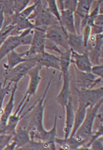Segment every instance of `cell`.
<instances>
[{"label":"cell","mask_w":103,"mask_h":150,"mask_svg":"<svg viewBox=\"0 0 103 150\" xmlns=\"http://www.w3.org/2000/svg\"><path fill=\"white\" fill-rule=\"evenodd\" d=\"M55 142L60 144L61 148L64 149H80L81 146H84L86 142L84 141H80L73 136V137H70L64 139L56 138Z\"/></svg>","instance_id":"obj_15"},{"label":"cell","mask_w":103,"mask_h":150,"mask_svg":"<svg viewBox=\"0 0 103 150\" xmlns=\"http://www.w3.org/2000/svg\"><path fill=\"white\" fill-rule=\"evenodd\" d=\"M24 56H25V53H24L19 54L15 52L14 51H12V52L8 54V64L5 66L6 70V71L11 70L13 67H15L16 66H18V64L20 63L26 62L28 59H28H23V57Z\"/></svg>","instance_id":"obj_18"},{"label":"cell","mask_w":103,"mask_h":150,"mask_svg":"<svg viewBox=\"0 0 103 150\" xmlns=\"http://www.w3.org/2000/svg\"><path fill=\"white\" fill-rule=\"evenodd\" d=\"M71 56L72 53L71 49L66 50V52L65 53H61V57L60 59L61 68L60 71L62 73V74L68 71V67H69L70 66Z\"/></svg>","instance_id":"obj_22"},{"label":"cell","mask_w":103,"mask_h":150,"mask_svg":"<svg viewBox=\"0 0 103 150\" xmlns=\"http://www.w3.org/2000/svg\"><path fill=\"white\" fill-rule=\"evenodd\" d=\"M102 104V99L94 105H91L87 109L86 115L83 123L78 128L75 133V137L80 141H87V139L90 137L92 134V127L95 117L97 116L99 108Z\"/></svg>","instance_id":"obj_1"},{"label":"cell","mask_w":103,"mask_h":150,"mask_svg":"<svg viewBox=\"0 0 103 150\" xmlns=\"http://www.w3.org/2000/svg\"><path fill=\"white\" fill-rule=\"evenodd\" d=\"M0 31L2 29V26L3 25V22H4L5 20V17H4V10L3 8V3L2 1H0Z\"/></svg>","instance_id":"obj_30"},{"label":"cell","mask_w":103,"mask_h":150,"mask_svg":"<svg viewBox=\"0 0 103 150\" xmlns=\"http://www.w3.org/2000/svg\"><path fill=\"white\" fill-rule=\"evenodd\" d=\"M102 138H97L92 143L90 147L91 149H102Z\"/></svg>","instance_id":"obj_28"},{"label":"cell","mask_w":103,"mask_h":150,"mask_svg":"<svg viewBox=\"0 0 103 150\" xmlns=\"http://www.w3.org/2000/svg\"><path fill=\"white\" fill-rule=\"evenodd\" d=\"M46 38L64 47L66 50H70L68 44V34L62 26L53 25L47 28Z\"/></svg>","instance_id":"obj_5"},{"label":"cell","mask_w":103,"mask_h":150,"mask_svg":"<svg viewBox=\"0 0 103 150\" xmlns=\"http://www.w3.org/2000/svg\"><path fill=\"white\" fill-rule=\"evenodd\" d=\"M37 65L35 57L28 58L26 62L18 64L11 70L6 71L5 83L6 80L10 81V83L14 82L15 83H18L28 73L30 70L35 67Z\"/></svg>","instance_id":"obj_2"},{"label":"cell","mask_w":103,"mask_h":150,"mask_svg":"<svg viewBox=\"0 0 103 150\" xmlns=\"http://www.w3.org/2000/svg\"><path fill=\"white\" fill-rule=\"evenodd\" d=\"M41 68L42 67L40 66L39 65H37L35 67H34L28 71V73L30 76V82L28 91L25 94L27 96L31 98V96L35 94L36 93L39 85L41 80H42V78L39 75V71Z\"/></svg>","instance_id":"obj_10"},{"label":"cell","mask_w":103,"mask_h":150,"mask_svg":"<svg viewBox=\"0 0 103 150\" xmlns=\"http://www.w3.org/2000/svg\"><path fill=\"white\" fill-rule=\"evenodd\" d=\"M48 5H49V7H48V11L51 13V14L54 15L56 18L57 20L59 21L60 26H61V14L60 13L58 9L57 8L56 5V1H54V0H51V1H48Z\"/></svg>","instance_id":"obj_23"},{"label":"cell","mask_w":103,"mask_h":150,"mask_svg":"<svg viewBox=\"0 0 103 150\" xmlns=\"http://www.w3.org/2000/svg\"><path fill=\"white\" fill-rule=\"evenodd\" d=\"M90 31H91V28L90 26L86 25L85 30H84V34H83V42H84V46L87 47V44H88V40L89 39V37L90 35Z\"/></svg>","instance_id":"obj_27"},{"label":"cell","mask_w":103,"mask_h":150,"mask_svg":"<svg viewBox=\"0 0 103 150\" xmlns=\"http://www.w3.org/2000/svg\"><path fill=\"white\" fill-rule=\"evenodd\" d=\"M66 127L64 128L65 132V139H67L71 135V132L73 130L75 114L74 112V107L73 103V99L70 96L68 98V101L66 106Z\"/></svg>","instance_id":"obj_12"},{"label":"cell","mask_w":103,"mask_h":150,"mask_svg":"<svg viewBox=\"0 0 103 150\" xmlns=\"http://www.w3.org/2000/svg\"><path fill=\"white\" fill-rule=\"evenodd\" d=\"M20 45H22L20 35L10 36L6 38L0 47V62L6 55H8V54Z\"/></svg>","instance_id":"obj_8"},{"label":"cell","mask_w":103,"mask_h":150,"mask_svg":"<svg viewBox=\"0 0 103 150\" xmlns=\"http://www.w3.org/2000/svg\"><path fill=\"white\" fill-rule=\"evenodd\" d=\"M68 44L70 49L74 50H80L84 47L83 36L78 35L77 33L68 34Z\"/></svg>","instance_id":"obj_19"},{"label":"cell","mask_w":103,"mask_h":150,"mask_svg":"<svg viewBox=\"0 0 103 150\" xmlns=\"http://www.w3.org/2000/svg\"><path fill=\"white\" fill-rule=\"evenodd\" d=\"M71 50L72 55L73 56L75 59V62L78 69L81 72L91 73L92 64L90 62V59H89L87 51H86L85 53L80 54L74 52L73 50L71 49Z\"/></svg>","instance_id":"obj_9"},{"label":"cell","mask_w":103,"mask_h":150,"mask_svg":"<svg viewBox=\"0 0 103 150\" xmlns=\"http://www.w3.org/2000/svg\"><path fill=\"white\" fill-rule=\"evenodd\" d=\"M30 136L28 131L24 129H20V130L16 132L13 137V141L17 143L16 149H19L20 147L26 144L30 141Z\"/></svg>","instance_id":"obj_20"},{"label":"cell","mask_w":103,"mask_h":150,"mask_svg":"<svg viewBox=\"0 0 103 150\" xmlns=\"http://www.w3.org/2000/svg\"><path fill=\"white\" fill-rule=\"evenodd\" d=\"M102 69L103 67L102 65H101V66H95L92 67L91 73L94 75H97V76H100V78H102Z\"/></svg>","instance_id":"obj_29"},{"label":"cell","mask_w":103,"mask_h":150,"mask_svg":"<svg viewBox=\"0 0 103 150\" xmlns=\"http://www.w3.org/2000/svg\"><path fill=\"white\" fill-rule=\"evenodd\" d=\"M29 2V0H26V1H14L13 6V12L14 13V14L23 11Z\"/></svg>","instance_id":"obj_24"},{"label":"cell","mask_w":103,"mask_h":150,"mask_svg":"<svg viewBox=\"0 0 103 150\" xmlns=\"http://www.w3.org/2000/svg\"><path fill=\"white\" fill-rule=\"evenodd\" d=\"M17 147V143L13 141L11 144H8L7 146H6V148H5V149H16Z\"/></svg>","instance_id":"obj_31"},{"label":"cell","mask_w":103,"mask_h":150,"mask_svg":"<svg viewBox=\"0 0 103 150\" xmlns=\"http://www.w3.org/2000/svg\"><path fill=\"white\" fill-rule=\"evenodd\" d=\"M37 65L40 66L46 67L47 68H54L61 71L60 59L53 54L46 52L38 54L35 56Z\"/></svg>","instance_id":"obj_7"},{"label":"cell","mask_w":103,"mask_h":150,"mask_svg":"<svg viewBox=\"0 0 103 150\" xmlns=\"http://www.w3.org/2000/svg\"><path fill=\"white\" fill-rule=\"evenodd\" d=\"M39 1H38L35 3H34L32 6H31L30 7L27 8L26 9L24 10V11H22L21 12L13 15L12 16L13 21L11 25L16 27V26L18 25V24L28 19L30 16V15L32 14V13L35 11L37 6L38 5V4H39Z\"/></svg>","instance_id":"obj_17"},{"label":"cell","mask_w":103,"mask_h":150,"mask_svg":"<svg viewBox=\"0 0 103 150\" xmlns=\"http://www.w3.org/2000/svg\"><path fill=\"white\" fill-rule=\"evenodd\" d=\"M13 134H10L8 135H0V149H5L11 140Z\"/></svg>","instance_id":"obj_25"},{"label":"cell","mask_w":103,"mask_h":150,"mask_svg":"<svg viewBox=\"0 0 103 150\" xmlns=\"http://www.w3.org/2000/svg\"><path fill=\"white\" fill-rule=\"evenodd\" d=\"M90 106H91L90 105L80 102V105H79L78 111L75 114L74 126L73 130H72V133L71 134V137H73L75 133H76L78 128L80 127L81 124L83 123V122L85 118L87 109Z\"/></svg>","instance_id":"obj_14"},{"label":"cell","mask_w":103,"mask_h":150,"mask_svg":"<svg viewBox=\"0 0 103 150\" xmlns=\"http://www.w3.org/2000/svg\"><path fill=\"white\" fill-rule=\"evenodd\" d=\"M63 7L61 10H69L73 12L75 11L78 5V1H63Z\"/></svg>","instance_id":"obj_26"},{"label":"cell","mask_w":103,"mask_h":150,"mask_svg":"<svg viewBox=\"0 0 103 150\" xmlns=\"http://www.w3.org/2000/svg\"><path fill=\"white\" fill-rule=\"evenodd\" d=\"M80 98V102L94 105L102 99L103 88L101 87L98 89L91 90L88 88H81L78 91Z\"/></svg>","instance_id":"obj_6"},{"label":"cell","mask_w":103,"mask_h":150,"mask_svg":"<svg viewBox=\"0 0 103 150\" xmlns=\"http://www.w3.org/2000/svg\"><path fill=\"white\" fill-rule=\"evenodd\" d=\"M51 81H49L47 84L46 89L44 92L42 98L40 99V100L38 101L37 105H35V108L33 110V118H32V128L33 130L31 132V137H32L35 134H40L45 132L43 127V115H44V101L45 100L47 91L49 90Z\"/></svg>","instance_id":"obj_3"},{"label":"cell","mask_w":103,"mask_h":150,"mask_svg":"<svg viewBox=\"0 0 103 150\" xmlns=\"http://www.w3.org/2000/svg\"><path fill=\"white\" fill-rule=\"evenodd\" d=\"M61 26L68 30L70 33H77L75 31L74 19V12L69 10H61Z\"/></svg>","instance_id":"obj_13"},{"label":"cell","mask_w":103,"mask_h":150,"mask_svg":"<svg viewBox=\"0 0 103 150\" xmlns=\"http://www.w3.org/2000/svg\"><path fill=\"white\" fill-rule=\"evenodd\" d=\"M93 1H89V0H82V1H78V5L75 13L80 15L81 18H84L82 24H83V26L87 23L88 18L89 16V11H90L91 6Z\"/></svg>","instance_id":"obj_16"},{"label":"cell","mask_w":103,"mask_h":150,"mask_svg":"<svg viewBox=\"0 0 103 150\" xmlns=\"http://www.w3.org/2000/svg\"><path fill=\"white\" fill-rule=\"evenodd\" d=\"M63 78V87L61 88L60 93L58 95L56 100L63 109L66 108L67 105L68 98L71 96L70 92V76L68 71L62 74Z\"/></svg>","instance_id":"obj_11"},{"label":"cell","mask_w":103,"mask_h":150,"mask_svg":"<svg viewBox=\"0 0 103 150\" xmlns=\"http://www.w3.org/2000/svg\"><path fill=\"white\" fill-rule=\"evenodd\" d=\"M47 28H35L33 39L30 50L25 53V56L30 58L38 54L45 52L46 32Z\"/></svg>","instance_id":"obj_4"},{"label":"cell","mask_w":103,"mask_h":150,"mask_svg":"<svg viewBox=\"0 0 103 150\" xmlns=\"http://www.w3.org/2000/svg\"><path fill=\"white\" fill-rule=\"evenodd\" d=\"M16 89H17V83H16L14 87H13V88L12 96H11V97H10V99L9 101L8 102V103L6 104L4 111L3 112V114H2L1 117V119H0V121L6 125H7L8 118L10 117V114L12 113V110H13V100H14V96H15V93H16Z\"/></svg>","instance_id":"obj_21"}]
</instances>
